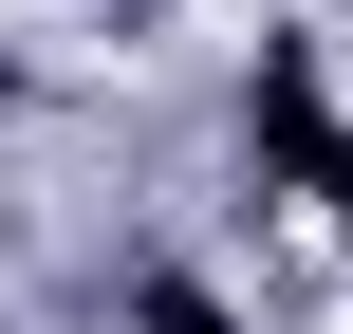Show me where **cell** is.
<instances>
[{
  "instance_id": "2",
  "label": "cell",
  "mask_w": 353,
  "mask_h": 334,
  "mask_svg": "<svg viewBox=\"0 0 353 334\" xmlns=\"http://www.w3.org/2000/svg\"><path fill=\"white\" fill-rule=\"evenodd\" d=\"M130 316H149V334H223V298H205V279H149Z\"/></svg>"
},
{
  "instance_id": "1",
  "label": "cell",
  "mask_w": 353,
  "mask_h": 334,
  "mask_svg": "<svg viewBox=\"0 0 353 334\" xmlns=\"http://www.w3.org/2000/svg\"><path fill=\"white\" fill-rule=\"evenodd\" d=\"M242 130H261V149H279V167L316 186V205H353V130L316 112V56H298V37L261 56V93H242Z\"/></svg>"
}]
</instances>
